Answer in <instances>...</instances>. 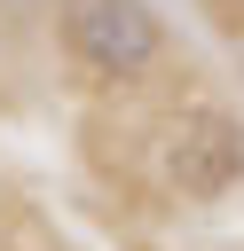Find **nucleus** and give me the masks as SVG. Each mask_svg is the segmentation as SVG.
Returning <instances> with one entry per match:
<instances>
[{"label":"nucleus","mask_w":244,"mask_h":251,"mask_svg":"<svg viewBox=\"0 0 244 251\" xmlns=\"http://www.w3.org/2000/svg\"><path fill=\"white\" fill-rule=\"evenodd\" d=\"M63 47L94 78H142L165 55V24L150 0H63Z\"/></svg>","instance_id":"f257e3e1"},{"label":"nucleus","mask_w":244,"mask_h":251,"mask_svg":"<svg viewBox=\"0 0 244 251\" xmlns=\"http://www.w3.org/2000/svg\"><path fill=\"white\" fill-rule=\"evenodd\" d=\"M165 180L181 196H197V204L228 196L244 180V126L228 110H189L173 126V141H165Z\"/></svg>","instance_id":"f03ea898"}]
</instances>
